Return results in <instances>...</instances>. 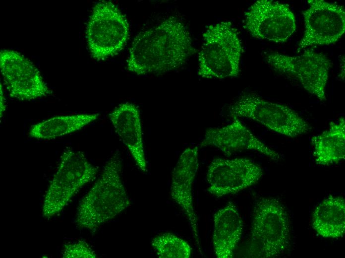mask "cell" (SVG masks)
<instances>
[{"label":"cell","instance_id":"cell-10","mask_svg":"<svg viewBox=\"0 0 345 258\" xmlns=\"http://www.w3.org/2000/svg\"><path fill=\"white\" fill-rule=\"evenodd\" d=\"M302 12L305 30L297 52L307 47L328 45L338 41L345 31L344 7L324 0H308Z\"/></svg>","mask_w":345,"mask_h":258},{"label":"cell","instance_id":"cell-1","mask_svg":"<svg viewBox=\"0 0 345 258\" xmlns=\"http://www.w3.org/2000/svg\"><path fill=\"white\" fill-rule=\"evenodd\" d=\"M194 53L187 27L180 20L170 16L136 36L129 50L127 68L137 75L163 74L182 66Z\"/></svg>","mask_w":345,"mask_h":258},{"label":"cell","instance_id":"cell-9","mask_svg":"<svg viewBox=\"0 0 345 258\" xmlns=\"http://www.w3.org/2000/svg\"><path fill=\"white\" fill-rule=\"evenodd\" d=\"M243 26L256 39L281 43L295 32L296 21L288 5L278 1L259 0L244 13Z\"/></svg>","mask_w":345,"mask_h":258},{"label":"cell","instance_id":"cell-11","mask_svg":"<svg viewBox=\"0 0 345 258\" xmlns=\"http://www.w3.org/2000/svg\"><path fill=\"white\" fill-rule=\"evenodd\" d=\"M0 69L4 84L12 98L30 101L52 93L38 69L18 52L1 50Z\"/></svg>","mask_w":345,"mask_h":258},{"label":"cell","instance_id":"cell-2","mask_svg":"<svg viewBox=\"0 0 345 258\" xmlns=\"http://www.w3.org/2000/svg\"><path fill=\"white\" fill-rule=\"evenodd\" d=\"M121 173V160L116 151L108 160L97 180L80 200L75 217L78 228L96 229L130 206Z\"/></svg>","mask_w":345,"mask_h":258},{"label":"cell","instance_id":"cell-16","mask_svg":"<svg viewBox=\"0 0 345 258\" xmlns=\"http://www.w3.org/2000/svg\"><path fill=\"white\" fill-rule=\"evenodd\" d=\"M213 246L217 258H231L239 242L243 222L236 206L229 202L213 215Z\"/></svg>","mask_w":345,"mask_h":258},{"label":"cell","instance_id":"cell-8","mask_svg":"<svg viewBox=\"0 0 345 258\" xmlns=\"http://www.w3.org/2000/svg\"><path fill=\"white\" fill-rule=\"evenodd\" d=\"M265 61L274 70L296 79L321 101L326 100V86L332 64L325 55L312 50L297 56L272 52L266 55Z\"/></svg>","mask_w":345,"mask_h":258},{"label":"cell","instance_id":"cell-20","mask_svg":"<svg viewBox=\"0 0 345 258\" xmlns=\"http://www.w3.org/2000/svg\"><path fill=\"white\" fill-rule=\"evenodd\" d=\"M151 245L160 258H189L192 249L183 239L170 233L154 237Z\"/></svg>","mask_w":345,"mask_h":258},{"label":"cell","instance_id":"cell-15","mask_svg":"<svg viewBox=\"0 0 345 258\" xmlns=\"http://www.w3.org/2000/svg\"><path fill=\"white\" fill-rule=\"evenodd\" d=\"M114 129L129 150L136 165L147 171L141 116L137 106L130 103L119 105L110 114Z\"/></svg>","mask_w":345,"mask_h":258},{"label":"cell","instance_id":"cell-18","mask_svg":"<svg viewBox=\"0 0 345 258\" xmlns=\"http://www.w3.org/2000/svg\"><path fill=\"white\" fill-rule=\"evenodd\" d=\"M313 156L317 164L328 166L345 158V120L341 118L329 128L311 139Z\"/></svg>","mask_w":345,"mask_h":258},{"label":"cell","instance_id":"cell-3","mask_svg":"<svg viewBox=\"0 0 345 258\" xmlns=\"http://www.w3.org/2000/svg\"><path fill=\"white\" fill-rule=\"evenodd\" d=\"M198 54V76L206 79L237 77L243 52L237 29L229 21L209 25Z\"/></svg>","mask_w":345,"mask_h":258},{"label":"cell","instance_id":"cell-22","mask_svg":"<svg viewBox=\"0 0 345 258\" xmlns=\"http://www.w3.org/2000/svg\"><path fill=\"white\" fill-rule=\"evenodd\" d=\"M6 109L5 99L3 95V90L0 84V117L3 115Z\"/></svg>","mask_w":345,"mask_h":258},{"label":"cell","instance_id":"cell-7","mask_svg":"<svg viewBox=\"0 0 345 258\" xmlns=\"http://www.w3.org/2000/svg\"><path fill=\"white\" fill-rule=\"evenodd\" d=\"M229 112L232 118L252 120L290 137L308 133L311 130L308 123L291 108L267 100L255 93L239 96L230 106Z\"/></svg>","mask_w":345,"mask_h":258},{"label":"cell","instance_id":"cell-17","mask_svg":"<svg viewBox=\"0 0 345 258\" xmlns=\"http://www.w3.org/2000/svg\"><path fill=\"white\" fill-rule=\"evenodd\" d=\"M312 226L320 236L336 239L345 233V201L341 196L330 195L315 208Z\"/></svg>","mask_w":345,"mask_h":258},{"label":"cell","instance_id":"cell-12","mask_svg":"<svg viewBox=\"0 0 345 258\" xmlns=\"http://www.w3.org/2000/svg\"><path fill=\"white\" fill-rule=\"evenodd\" d=\"M263 175V168L250 159L214 158L207 171V191L217 197L235 194L257 183Z\"/></svg>","mask_w":345,"mask_h":258},{"label":"cell","instance_id":"cell-4","mask_svg":"<svg viewBox=\"0 0 345 258\" xmlns=\"http://www.w3.org/2000/svg\"><path fill=\"white\" fill-rule=\"evenodd\" d=\"M290 240L289 220L283 204L274 197L258 198L253 209L248 256L280 257L287 251Z\"/></svg>","mask_w":345,"mask_h":258},{"label":"cell","instance_id":"cell-21","mask_svg":"<svg viewBox=\"0 0 345 258\" xmlns=\"http://www.w3.org/2000/svg\"><path fill=\"white\" fill-rule=\"evenodd\" d=\"M63 258H96L95 251L85 241L79 240L64 244L62 250Z\"/></svg>","mask_w":345,"mask_h":258},{"label":"cell","instance_id":"cell-19","mask_svg":"<svg viewBox=\"0 0 345 258\" xmlns=\"http://www.w3.org/2000/svg\"><path fill=\"white\" fill-rule=\"evenodd\" d=\"M99 114H77L52 117L33 125L29 131L34 138L50 140L75 132L99 117Z\"/></svg>","mask_w":345,"mask_h":258},{"label":"cell","instance_id":"cell-14","mask_svg":"<svg viewBox=\"0 0 345 258\" xmlns=\"http://www.w3.org/2000/svg\"><path fill=\"white\" fill-rule=\"evenodd\" d=\"M232 118V122L225 126L207 129L200 146L216 147L227 156L237 151L252 150L274 161L281 160V155L257 137L239 118Z\"/></svg>","mask_w":345,"mask_h":258},{"label":"cell","instance_id":"cell-6","mask_svg":"<svg viewBox=\"0 0 345 258\" xmlns=\"http://www.w3.org/2000/svg\"><path fill=\"white\" fill-rule=\"evenodd\" d=\"M129 31L127 19L114 3L109 0L96 3L86 29L91 56L102 61L117 55L126 43Z\"/></svg>","mask_w":345,"mask_h":258},{"label":"cell","instance_id":"cell-5","mask_svg":"<svg viewBox=\"0 0 345 258\" xmlns=\"http://www.w3.org/2000/svg\"><path fill=\"white\" fill-rule=\"evenodd\" d=\"M98 172L82 152L64 149L44 197L43 217L49 219L59 213L85 185L96 179Z\"/></svg>","mask_w":345,"mask_h":258},{"label":"cell","instance_id":"cell-13","mask_svg":"<svg viewBox=\"0 0 345 258\" xmlns=\"http://www.w3.org/2000/svg\"><path fill=\"white\" fill-rule=\"evenodd\" d=\"M198 167V146L186 148L180 154L173 169L170 194L172 199L187 219L194 241L201 254L198 219L193 195V186Z\"/></svg>","mask_w":345,"mask_h":258}]
</instances>
